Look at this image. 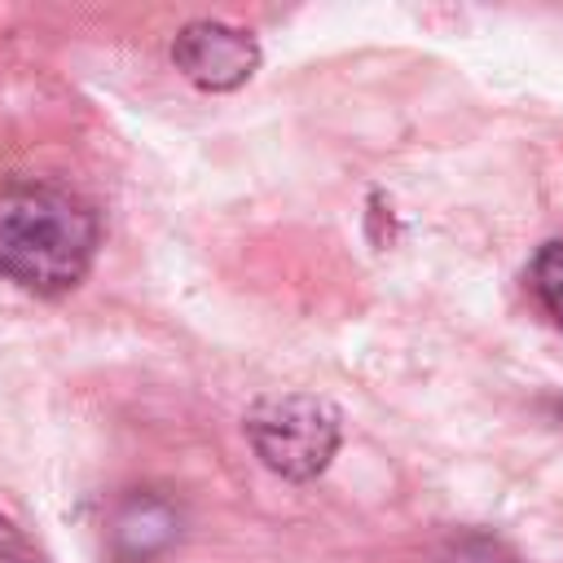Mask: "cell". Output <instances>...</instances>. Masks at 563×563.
I'll return each mask as SVG.
<instances>
[{
    "mask_svg": "<svg viewBox=\"0 0 563 563\" xmlns=\"http://www.w3.org/2000/svg\"><path fill=\"white\" fill-rule=\"evenodd\" d=\"M97 211L44 180L0 185V277L31 295L75 290L97 255Z\"/></svg>",
    "mask_w": 563,
    "mask_h": 563,
    "instance_id": "6da1fadb",
    "label": "cell"
},
{
    "mask_svg": "<svg viewBox=\"0 0 563 563\" xmlns=\"http://www.w3.org/2000/svg\"><path fill=\"white\" fill-rule=\"evenodd\" d=\"M246 440L273 475L312 479L339 453L343 422L330 400L290 391V396H268L246 413Z\"/></svg>",
    "mask_w": 563,
    "mask_h": 563,
    "instance_id": "7a4b0ae2",
    "label": "cell"
},
{
    "mask_svg": "<svg viewBox=\"0 0 563 563\" xmlns=\"http://www.w3.org/2000/svg\"><path fill=\"white\" fill-rule=\"evenodd\" d=\"M172 62L189 84L207 92H233L255 75L260 44L229 22L202 18V22L180 26V35L172 40Z\"/></svg>",
    "mask_w": 563,
    "mask_h": 563,
    "instance_id": "3957f363",
    "label": "cell"
},
{
    "mask_svg": "<svg viewBox=\"0 0 563 563\" xmlns=\"http://www.w3.org/2000/svg\"><path fill=\"white\" fill-rule=\"evenodd\" d=\"M180 537V510L158 493H132L110 519V550L119 563H150Z\"/></svg>",
    "mask_w": 563,
    "mask_h": 563,
    "instance_id": "277c9868",
    "label": "cell"
},
{
    "mask_svg": "<svg viewBox=\"0 0 563 563\" xmlns=\"http://www.w3.org/2000/svg\"><path fill=\"white\" fill-rule=\"evenodd\" d=\"M532 290L541 308L563 325V242H545L532 260Z\"/></svg>",
    "mask_w": 563,
    "mask_h": 563,
    "instance_id": "5b68a950",
    "label": "cell"
},
{
    "mask_svg": "<svg viewBox=\"0 0 563 563\" xmlns=\"http://www.w3.org/2000/svg\"><path fill=\"white\" fill-rule=\"evenodd\" d=\"M440 563H515V554L501 541L484 537V532H466V537L449 541V550L440 554Z\"/></svg>",
    "mask_w": 563,
    "mask_h": 563,
    "instance_id": "8992f818",
    "label": "cell"
},
{
    "mask_svg": "<svg viewBox=\"0 0 563 563\" xmlns=\"http://www.w3.org/2000/svg\"><path fill=\"white\" fill-rule=\"evenodd\" d=\"M0 563H48V559L31 545V537L13 519L0 515Z\"/></svg>",
    "mask_w": 563,
    "mask_h": 563,
    "instance_id": "52a82bcc",
    "label": "cell"
}]
</instances>
